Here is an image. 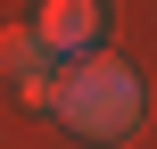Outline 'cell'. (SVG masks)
Wrapping results in <instances>:
<instances>
[{
	"mask_svg": "<svg viewBox=\"0 0 157 149\" xmlns=\"http://www.w3.org/2000/svg\"><path fill=\"white\" fill-rule=\"evenodd\" d=\"M25 100L33 108H50V116H66L75 133H91V141H124L132 124H141V83H132V66H116V58H83V66H66V75H25Z\"/></svg>",
	"mask_w": 157,
	"mask_h": 149,
	"instance_id": "obj_1",
	"label": "cell"
},
{
	"mask_svg": "<svg viewBox=\"0 0 157 149\" xmlns=\"http://www.w3.org/2000/svg\"><path fill=\"white\" fill-rule=\"evenodd\" d=\"M33 33H41L50 58H91V41H99V0H41V8H33Z\"/></svg>",
	"mask_w": 157,
	"mask_h": 149,
	"instance_id": "obj_2",
	"label": "cell"
},
{
	"mask_svg": "<svg viewBox=\"0 0 157 149\" xmlns=\"http://www.w3.org/2000/svg\"><path fill=\"white\" fill-rule=\"evenodd\" d=\"M41 58H50V50H41V33H33V25H8V33H0V66H8L17 83H25Z\"/></svg>",
	"mask_w": 157,
	"mask_h": 149,
	"instance_id": "obj_3",
	"label": "cell"
}]
</instances>
